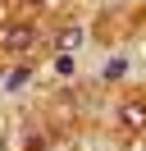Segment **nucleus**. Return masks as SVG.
<instances>
[{"label":"nucleus","mask_w":146,"mask_h":151,"mask_svg":"<svg viewBox=\"0 0 146 151\" xmlns=\"http://www.w3.org/2000/svg\"><path fill=\"white\" fill-rule=\"evenodd\" d=\"M0 46H5V50H32V46H36V28H27V23H9V28H0Z\"/></svg>","instance_id":"nucleus-1"},{"label":"nucleus","mask_w":146,"mask_h":151,"mask_svg":"<svg viewBox=\"0 0 146 151\" xmlns=\"http://www.w3.org/2000/svg\"><path fill=\"white\" fill-rule=\"evenodd\" d=\"M119 124H123L128 133H137V128H146V101H128L123 110H119Z\"/></svg>","instance_id":"nucleus-2"},{"label":"nucleus","mask_w":146,"mask_h":151,"mask_svg":"<svg viewBox=\"0 0 146 151\" xmlns=\"http://www.w3.org/2000/svg\"><path fill=\"white\" fill-rule=\"evenodd\" d=\"M82 41V28H69V32H59V50H73Z\"/></svg>","instance_id":"nucleus-3"},{"label":"nucleus","mask_w":146,"mask_h":151,"mask_svg":"<svg viewBox=\"0 0 146 151\" xmlns=\"http://www.w3.org/2000/svg\"><path fill=\"white\" fill-rule=\"evenodd\" d=\"M27 78H32V73H27V69H14V73H9V78H5V87H9V92H18V87H23V83H27Z\"/></svg>","instance_id":"nucleus-4"},{"label":"nucleus","mask_w":146,"mask_h":151,"mask_svg":"<svg viewBox=\"0 0 146 151\" xmlns=\"http://www.w3.org/2000/svg\"><path fill=\"white\" fill-rule=\"evenodd\" d=\"M123 69H128L123 60H110V64H105V78H119V73H123Z\"/></svg>","instance_id":"nucleus-5"},{"label":"nucleus","mask_w":146,"mask_h":151,"mask_svg":"<svg viewBox=\"0 0 146 151\" xmlns=\"http://www.w3.org/2000/svg\"><path fill=\"white\" fill-rule=\"evenodd\" d=\"M23 5H36V0H23Z\"/></svg>","instance_id":"nucleus-6"}]
</instances>
